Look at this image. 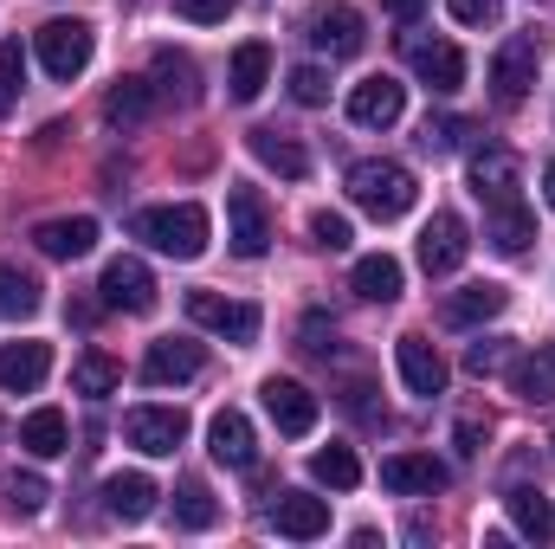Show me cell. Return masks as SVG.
<instances>
[{
  "label": "cell",
  "mask_w": 555,
  "mask_h": 549,
  "mask_svg": "<svg viewBox=\"0 0 555 549\" xmlns=\"http://www.w3.org/2000/svg\"><path fill=\"white\" fill-rule=\"evenodd\" d=\"M310 46L317 52H330V59H356L362 46H369V26H362V13L356 7H317L310 13Z\"/></svg>",
  "instance_id": "obj_12"
},
{
  "label": "cell",
  "mask_w": 555,
  "mask_h": 549,
  "mask_svg": "<svg viewBox=\"0 0 555 549\" xmlns=\"http://www.w3.org/2000/svg\"><path fill=\"white\" fill-rule=\"evenodd\" d=\"M246 142H253V155H259L266 168H278L284 181H304V175H310V155H304V142H291L284 130H253Z\"/></svg>",
  "instance_id": "obj_30"
},
{
  "label": "cell",
  "mask_w": 555,
  "mask_h": 549,
  "mask_svg": "<svg viewBox=\"0 0 555 549\" xmlns=\"http://www.w3.org/2000/svg\"><path fill=\"white\" fill-rule=\"evenodd\" d=\"M452 439H459V452H478V439H485V426H478V420H459V433H452Z\"/></svg>",
  "instance_id": "obj_45"
},
{
  "label": "cell",
  "mask_w": 555,
  "mask_h": 549,
  "mask_svg": "<svg viewBox=\"0 0 555 549\" xmlns=\"http://www.w3.org/2000/svg\"><path fill=\"white\" fill-rule=\"evenodd\" d=\"M227 85H233L240 104H253V98L272 85V46H266V39H246V46L233 52V65H227Z\"/></svg>",
  "instance_id": "obj_25"
},
{
  "label": "cell",
  "mask_w": 555,
  "mask_h": 549,
  "mask_svg": "<svg viewBox=\"0 0 555 549\" xmlns=\"http://www.w3.org/2000/svg\"><path fill=\"white\" fill-rule=\"evenodd\" d=\"M272 531L291 544H317V537H330V505L310 491H284L272 505Z\"/></svg>",
  "instance_id": "obj_17"
},
{
  "label": "cell",
  "mask_w": 555,
  "mask_h": 549,
  "mask_svg": "<svg viewBox=\"0 0 555 549\" xmlns=\"http://www.w3.org/2000/svg\"><path fill=\"white\" fill-rule=\"evenodd\" d=\"M155 78H162V91H168V98H181V104H194V98H201V72H194L181 52H168V46L155 52Z\"/></svg>",
  "instance_id": "obj_35"
},
{
  "label": "cell",
  "mask_w": 555,
  "mask_h": 549,
  "mask_svg": "<svg viewBox=\"0 0 555 549\" xmlns=\"http://www.w3.org/2000/svg\"><path fill=\"white\" fill-rule=\"evenodd\" d=\"M175 524H181V531H214V524H220V505H214V491H207L201 478H188V485L175 491Z\"/></svg>",
  "instance_id": "obj_34"
},
{
  "label": "cell",
  "mask_w": 555,
  "mask_h": 549,
  "mask_svg": "<svg viewBox=\"0 0 555 549\" xmlns=\"http://www.w3.org/2000/svg\"><path fill=\"white\" fill-rule=\"evenodd\" d=\"M504 304H511V291H504V284H465V291H446V304H439V323H452V330H472V323L498 317Z\"/></svg>",
  "instance_id": "obj_21"
},
{
  "label": "cell",
  "mask_w": 555,
  "mask_h": 549,
  "mask_svg": "<svg viewBox=\"0 0 555 549\" xmlns=\"http://www.w3.org/2000/svg\"><path fill=\"white\" fill-rule=\"evenodd\" d=\"M504 362H511V343H472V349H465V369H472V375H498Z\"/></svg>",
  "instance_id": "obj_43"
},
{
  "label": "cell",
  "mask_w": 555,
  "mask_h": 549,
  "mask_svg": "<svg viewBox=\"0 0 555 549\" xmlns=\"http://www.w3.org/2000/svg\"><path fill=\"white\" fill-rule=\"evenodd\" d=\"M401 52H408V65H414L420 78L433 85V91H459L465 85V52L452 46V39H426V33H408L401 39Z\"/></svg>",
  "instance_id": "obj_9"
},
{
  "label": "cell",
  "mask_w": 555,
  "mask_h": 549,
  "mask_svg": "<svg viewBox=\"0 0 555 549\" xmlns=\"http://www.w3.org/2000/svg\"><path fill=\"white\" fill-rule=\"evenodd\" d=\"M465 130H472L465 117H426V124H420V149H426V155H452Z\"/></svg>",
  "instance_id": "obj_38"
},
{
  "label": "cell",
  "mask_w": 555,
  "mask_h": 549,
  "mask_svg": "<svg viewBox=\"0 0 555 549\" xmlns=\"http://www.w3.org/2000/svg\"><path fill=\"white\" fill-rule=\"evenodd\" d=\"M446 7H452L459 26H491L498 20V0H446Z\"/></svg>",
  "instance_id": "obj_44"
},
{
  "label": "cell",
  "mask_w": 555,
  "mask_h": 549,
  "mask_svg": "<svg viewBox=\"0 0 555 549\" xmlns=\"http://www.w3.org/2000/svg\"><path fill=\"white\" fill-rule=\"evenodd\" d=\"M46 304V291H39V278L20 272V266H0V317H13V323H26L33 310Z\"/></svg>",
  "instance_id": "obj_31"
},
{
  "label": "cell",
  "mask_w": 555,
  "mask_h": 549,
  "mask_svg": "<svg viewBox=\"0 0 555 549\" xmlns=\"http://www.w3.org/2000/svg\"><path fill=\"white\" fill-rule=\"evenodd\" d=\"M395 362H401V382H408V395H446V362H439V349L426 343V336H401L395 343Z\"/></svg>",
  "instance_id": "obj_19"
},
{
  "label": "cell",
  "mask_w": 555,
  "mask_h": 549,
  "mask_svg": "<svg viewBox=\"0 0 555 549\" xmlns=\"http://www.w3.org/2000/svg\"><path fill=\"white\" fill-rule=\"evenodd\" d=\"M149 111H155V85L149 78H117L104 91V124L111 130H137V124H149Z\"/></svg>",
  "instance_id": "obj_24"
},
{
  "label": "cell",
  "mask_w": 555,
  "mask_h": 549,
  "mask_svg": "<svg viewBox=\"0 0 555 549\" xmlns=\"http://www.w3.org/2000/svg\"><path fill=\"white\" fill-rule=\"evenodd\" d=\"M446 478L452 472L433 452H395V459H382V485L401 491V498H433V491H446Z\"/></svg>",
  "instance_id": "obj_16"
},
{
  "label": "cell",
  "mask_w": 555,
  "mask_h": 549,
  "mask_svg": "<svg viewBox=\"0 0 555 549\" xmlns=\"http://www.w3.org/2000/svg\"><path fill=\"white\" fill-rule=\"evenodd\" d=\"M46 498H52V491H46L39 472H13V478H7V511H13V518H39Z\"/></svg>",
  "instance_id": "obj_36"
},
{
  "label": "cell",
  "mask_w": 555,
  "mask_h": 549,
  "mask_svg": "<svg viewBox=\"0 0 555 549\" xmlns=\"http://www.w3.org/2000/svg\"><path fill=\"white\" fill-rule=\"evenodd\" d=\"M124 439L137 446V452H175L181 439H188V413L181 408H130L124 413Z\"/></svg>",
  "instance_id": "obj_14"
},
{
  "label": "cell",
  "mask_w": 555,
  "mask_h": 549,
  "mask_svg": "<svg viewBox=\"0 0 555 549\" xmlns=\"http://www.w3.org/2000/svg\"><path fill=\"white\" fill-rule=\"evenodd\" d=\"M124 7H137V0H124Z\"/></svg>",
  "instance_id": "obj_48"
},
{
  "label": "cell",
  "mask_w": 555,
  "mask_h": 549,
  "mask_svg": "<svg viewBox=\"0 0 555 549\" xmlns=\"http://www.w3.org/2000/svg\"><path fill=\"white\" fill-rule=\"evenodd\" d=\"M259 395H266V413H272V426H278V433H291V439H304V433L317 426V413H323V401H317L304 382H291V375H272Z\"/></svg>",
  "instance_id": "obj_11"
},
{
  "label": "cell",
  "mask_w": 555,
  "mask_h": 549,
  "mask_svg": "<svg viewBox=\"0 0 555 549\" xmlns=\"http://www.w3.org/2000/svg\"><path fill=\"white\" fill-rule=\"evenodd\" d=\"M117 382H124V369H117L104 349H85V356L72 362V388H78V395H91V401L117 395Z\"/></svg>",
  "instance_id": "obj_32"
},
{
  "label": "cell",
  "mask_w": 555,
  "mask_h": 549,
  "mask_svg": "<svg viewBox=\"0 0 555 549\" xmlns=\"http://www.w3.org/2000/svg\"><path fill=\"white\" fill-rule=\"evenodd\" d=\"M465 253H472V233H465V220L439 207V214L420 227V266H426V278L459 272V266H465Z\"/></svg>",
  "instance_id": "obj_7"
},
{
  "label": "cell",
  "mask_w": 555,
  "mask_h": 549,
  "mask_svg": "<svg viewBox=\"0 0 555 549\" xmlns=\"http://www.w3.org/2000/svg\"><path fill=\"white\" fill-rule=\"evenodd\" d=\"M420 7L426 0H382V13H395V20H420Z\"/></svg>",
  "instance_id": "obj_46"
},
{
  "label": "cell",
  "mask_w": 555,
  "mask_h": 549,
  "mask_svg": "<svg viewBox=\"0 0 555 549\" xmlns=\"http://www.w3.org/2000/svg\"><path fill=\"white\" fill-rule=\"evenodd\" d=\"M349 220L343 214H310V246H323V253H349Z\"/></svg>",
  "instance_id": "obj_40"
},
{
  "label": "cell",
  "mask_w": 555,
  "mask_h": 549,
  "mask_svg": "<svg viewBox=\"0 0 555 549\" xmlns=\"http://www.w3.org/2000/svg\"><path fill=\"white\" fill-rule=\"evenodd\" d=\"M130 233L149 240L155 253H168V259H201L207 240H214V220H207V207L175 201V207H142L137 220H130Z\"/></svg>",
  "instance_id": "obj_1"
},
{
  "label": "cell",
  "mask_w": 555,
  "mask_h": 549,
  "mask_svg": "<svg viewBox=\"0 0 555 549\" xmlns=\"http://www.w3.org/2000/svg\"><path fill=\"white\" fill-rule=\"evenodd\" d=\"M356 297H369V304H395L401 297V259H388V253H369V259H356Z\"/></svg>",
  "instance_id": "obj_29"
},
{
  "label": "cell",
  "mask_w": 555,
  "mask_h": 549,
  "mask_svg": "<svg viewBox=\"0 0 555 549\" xmlns=\"http://www.w3.org/2000/svg\"><path fill=\"white\" fill-rule=\"evenodd\" d=\"M33 246H39L46 259H85V253L98 246V220H91V214H72V220H39V227H33Z\"/></svg>",
  "instance_id": "obj_20"
},
{
  "label": "cell",
  "mask_w": 555,
  "mask_h": 549,
  "mask_svg": "<svg viewBox=\"0 0 555 549\" xmlns=\"http://www.w3.org/2000/svg\"><path fill=\"white\" fill-rule=\"evenodd\" d=\"M537 59H543V39H537V33H517V39L498 46V59H491V98H498L504 111H517V104L530 98Z\"/></svg>",
  "instance_id": "obj_4"
},
{
  "label": "cell",
  "mask_w": 555,
  "mask_h": 549,
  "mask_svg": "<svg viewBox=\"0 0 555 549\" xmlns=\"http://www.w3.org/2000/svg\"><path fill=\"white\" fill-rule=\"evenodd\" d=\"M511 524H517V537H530V544H555V505L537 491V485H511Z\"/></svg>",
  "instance_id": "obj_26"
},
{
  "label": "cell",
  "mask_w": 555,
  "mask_h": 549,
  "mask_svg": "<svg viewBox=\"0 0 555 549\" xmlns=\"http://www.w3.org/2000/svg\"><path fill=\"white\" fill-rule=\"evenodd\" d=\"M98 291H104L111 310H130V317H149V310H155V272H149L142 259H130V253L104 266V284H98Z\"/></svg>",
  "instance_id": "obj_10"
},
{
  "label": "cell",
  "mask_w": 555,
  "mask_h": 549,
  "mask_svg": "<svg viewBox=\"0 0 555 549\" xmlns=\"http://www.w3.org/2000/svg\"><path fill=\"white\" fill-rule=\"evenodd\" d=\"M33 46H39V65H46L59 85H72V78L91 65V52H98V39H91L85 20H46V26L33 33Z\"/></svg>",
  "instance_id": "obj_3"
},
{
  "label": "cell",
  "mask_w": 555,
  "mask_h": 549,
  "mask_svg": "<svg viewBox=\"0 0 555 549\" xmlns=\"http://www.w3.org/2000/svg\"><path fill=\"white\" fill-rule=\"evenodd\" d=\"M543 194H550V207H555V162L543 168Z\"/></svg>",
  "instance_id": "obj_47"
},
{
  "label": "cell",
  "mask_w": 555,
  "mask_h": 549,
  "mask_svg": "<svg viewBox=\"0 0 555 549\" xmlns=\"http://www.w3.org/2000/svg\"><path fill=\"white\" fill-rule=\"evenodd\" d=\"M517 155L511 149H485V155H472V188H478V201H511L517 194Z\"/></svg>",
  "instance_id": "obj_28"
},
{
  "label": "cell",
  "mask_w": 555,
  "mask_h": 549,
  "mask_svg": "<svg viewBox=\"0 0 555 549\" xmlns=\"http://www.w3.org/2000/svg\"><path fill=\"white\" fill-rule=\"evenodd\" d=\"M517 395L524 401H555V356H524L517 362Z\"/></svg>",
  "instance_id": "obj_37"
},
{
  "label": "cell",
  "mask_w": 555,
  "mask_h": 549,
  "mask_svg": "<svg viewBox=\"0 0 555 549\" xmlns=\"http://www.w3.org/2000/svg\"><path fill=\"white\" fill-rule=\"evenodd\" d=\"M207 446H214V459L233 465V472H253V465H259V433H253V420L240 408H220L207 420Z\"/></svg>",
  "instance_id": "obj_15"
},
{
  "label": "cell",
  "mask_w": 555,
  "mask_h": 549,
  "mask_svg": "<svg viewBox=\"0 0 555 549\" xmlns=\"http://www.w3.org/2000/svg\"><path fill=\"white\" fill-rule=\"evenodd\" d=\"M201 369H207V349L188 343V336H162V343H149V356H142V382H149V388L194 382Z\"/></svg>",
  "instance_id": "obj_13"
},
{
  "label": "cell",
  "mask_w": 555,
  "mask_h": 549,
  "mask_svg": "<svg viewBox=\"0 0 555 549\" xmlns=\"http://www.w3.org/2000/svg\"><path fill=\"white\" fill-rule=\"evenodd\" d=\"M20 446L33 452V459H59V452H72V426H65V413L59 408H33L20 420Z\"/></svg>",
  "instance_id": "obj_27"
},
{
  "label": "cell",
  "mask_w": 555,
  "mask_h": 549,
  "mask_svg": "<svg viewBox=\"0 0 555 549\" xmlns=\"http://www.w3.org/2000/svg\"><path fill=\"white\" fill-rule=\"evenodd\" d=\"M155 478L149 472H117V478H104V511L111 518H124V524H142L149 511H155Z\"/></svg>",
  "instance_id": "obj_23"
},
{
  "label": "cell",
  "mask_w": 555,
  "mask_h": 549,
  "mask_svg": "<svg viewBox=\"0 0 555 549\" xmlns=\"http://www.w3.org/2000/svg\"><path fill=\"white\" fill-rule=\"evenodd\" d=\"M233 7L240 0H175V13L194 20V26H220V20H233Z\"/></svg>",
  "instance_id": "obj_42"
},
{
  "label": "cell",
  "mask_w": 555,
  "mask_h": 549,
  "mask_svg": "<svg viewBox=\"0 0 555 549\" xmlns=\"http://www.w3.org/2000/svg\"><path fill=\"white\" fill-rule=\"evenodd\" d=\"M227 246H233L240 259H266V246H272L266 194H259V188H246V181H233V188H227Z\"/></svg>",
  "instance_id": "obj_5"
},
{
  "label": "cell",
  "mask_w": 555,
  "mask_h": 549,
  "mask_svg": "<svg viewBox=\"0 0 555 549\" xmlns=\"http://www.w3.org/2000/svg\"><path fill=\"white\" fill-rule=\"evenodd\" d=\"M310 472H317L330 491H356V485H362V459H356L349 446H323V452H310Z\"/></svg>",
  "instance_id": "obj_33"
},
{
  "label": "cell",
  "mask_w": 555,
  "mask_h": 549,
  "mask_svg": "<svg viewBox=\"0 0 555 549\" xmlns=\"http://www.w3.org/2000/svg\"><path fill=\"white\" fill-rule=\"evenodd\" d=\"M401 111H408V85L401 78H362L356 91H349V124H362V130H388V124H401Z\"/></svg>",
  "instance_id": "obj_8"
},
{
  "label": "cell",
  "mask_w": 555,
  "mask_h": 549,
  "mask_svg": "<svg viewBox=\"0 0 555 549\" xmlns=\"http://www.w3.org/2000/svg\"><path fill=\"white\" fill-rule=\"evenodd\" d=\"M188 317L201 323V330H214V336H227V343H253L259 336V304H240V297H220V291H188Z\"/></svg>",
  "instance_id": "obj_6"
},
{
  "label": "cell",
  "mask_w": 555,
  "mask_h": 549,
  "mask_svg": "<svg viewBox=\"0 0 555 549\" xmlns=\"http://www.w3.org/2000/svg\"><path fill=\"white\" fill-rule=\"evenodd\" d=\"M46 369H52V349L46 343H7L0 349V388L7 395H33L46 382Z\"/></svg>",
  "instance_id": "obj_22"
},
{
  "label": "cell",
  "mask_w": 555,
  "mask_h": 549,
  "mask_svg": "<svg viewBox=\"0 0 555 549\" xmlns=\"http://www.w3.org/2000/svg\"><path fill=\"white\" fill-rule=\"evenodd\" d=\"M0 91H7V104H20V91H26V46L20 39H0Z\"/></svg>",
  "instance_id": "obj_39"
},
{
  "label": "cell",
  "mask_w": 555,
  "mask_h": 549,
  "mask_svg": "<svg viewBox=\"0 0 555 549\" xmlns=\"http://www.w3.org/2000/svg\"><path fill=\"white\" fill-rule=\"evenodd\" d=\"M349 201H356L369 220H401L420 201V188L401 162H356V168H349Z\"/></svg>",
  "instance_id": "obj_2"
},
{
  "label": "cell",
  "mask_w": 555,
  "mask_h": 549,
  "mask_svg": "<svg viewBox=\"0 0 555 549\" xmlns=\"http://www.w3.org/2000/svg\"><path fill=\"white\" fill-rule=\"evenodd\" d=\"M291 98H297V104H310V111H317V104H323V98H330V78H323V72H317V65H297V72H291Z\"/></svg>",
  "instance_id": "obj_41"
},
{
  "label": "cell",
  "mask_w": 555,
  "mask_h": 549,
  "mask_svg": "<svg viewBox=\"0 0 555 549\" xmlns=\"http://www.w3.org/2000/svg\"><path fill=\"white\" fill-rule=\"evenodd\" d=\"M485 240L498 246V253H530V240H537V220H530V207H524V194H511V201H485Z\"/></svg>",
  "instance_id": "obj_18"
}]
</instances>
